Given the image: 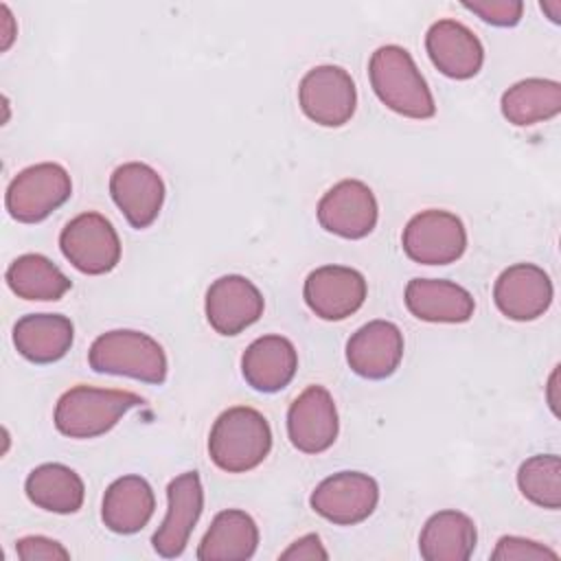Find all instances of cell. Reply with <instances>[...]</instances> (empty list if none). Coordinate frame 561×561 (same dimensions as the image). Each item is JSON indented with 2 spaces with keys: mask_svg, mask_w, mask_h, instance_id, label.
I'll use <instances>...</instances> for the list:
<instances>
[{
  "mask_svg": "<svg viewBox=\"0 0 561 561\" xmlns=\"http://www.w3.org/2000/svg\"><path fill=\"white\" fill-rule=\"evenodd\" d=\"M272 449L267 419L248 405L224 410L208 434V456L226 473L256 469Z\"/></svg>",
  "mask_w": 561,
  "mask_h": 561,
  "instance_id": "7a4b0ae2",
  "label": "cell"
},
{
  "mask_svg": "<svg viewBox=\"0 0 561 561\" xmlns=\"http://www.w3.org/2000/svg\"><path fill=\"white\" fill-rule=\"evenodd\" d=\"M259 546V526L241 508L217 513L197 546L199 561H248Z\"/></svg>",
  "mask_w": 561,
  "mask_h": 561,
  "instance_id": "603a6c76",
  "label": "cell"
},
{
  "mask_svg": "<svg viewBox=\"0 0 561 561\" xmlns=\"http://www.w3.org/2000/svg\"><path fill=\"white\" fill-rule=\"evenodd\" d=\"M110 195L131 228H149L164 204V182L145 162H125L110 175Z\"/></svg>",
  "mask_w": 561,
  "mask_h": 561,
  "instance_id": "2e32d148",
  "label": "cell"
},
{
  "mask_svg": "<svg viewBox=\"0 0 561 561\" xmlns=\"http://www.w3.org/2000/svg\"><path fill=\"white\" fill-rule=\"evenodd\" d=\"M522 495L541 506L557 511L561 506V460L554 454H539L524 460L517 469Z\"/></svg>",
  "mask_w": 561,
  "mask_h": 561,
  "instance_id": "83f0119b",
  "label": "cell"
},
{
  "mask_svg": "<svg viewBox=\"0 0 561 561\" xmlns=\"http://www.w3.org/2000/svg\"><path fill=\"white\" fill-rule=\"evenodd\" d=\"M500 110L502 116L517 127L554 118L561 112V83L541 77L522 79L502 94Z\"/></svg>",
  "mask_w": 561,
  "mask_h": 561,
  "instance_id": "484cf974",
  "label": "cell"
},
{
  "mask_svg": "<svg viewBox=\"0 0 561 561\" xmlns=\"http://www.w3.org/2000/svg\"><path fill=\"white\" fill-rule=\"evenodd\" d=\"M403 300L408 311L423 322L460 324L476 311L473 296L458 283L445 278H412L405 285Z\"/></svg>",
  "mask_w": 561,
  "mask_h": 561,
  "instance_id": "d6986e66",
  "label": "cell"
},
{
  "mask_svg": "<svg viewBox=\"0 0 561 561\" xmlns=\"http://www.w3.org/2000/svg\"><path fill=\"white\" fill-rule=\"evenodd\" d=\"M9 289L24 300H59L70 287V278L44 254H22L7 267Z\"/></svg>",
  "mask_w": 561,
  "mask_h": 561,
  "instance_id": "4316f807",
  "label": "cell"
},
{
  "mask_svg": "<svg viewBox=\"0 0 561 561\" xmlns=\"http://www.w3.org/2000/svg\"><path fill=\"white\" fill-rule=\"evenodd\" d=\"M0 11H2V50H7L15 37V20H13V13L9 11L7 4H0Z\"/></svg>",
  "mask_w": 561,
  "mask_h": 561,
  "instance_id": "d6a6232c",
  "label": "cell"
},
{
  "mask_svg": "<svg viewBox=\"0 0 561 561\" xmlns=\"http://www.w3.org/2000/svg\"><path fill=\"white\" fill-rule=\"evenodd\" d=\"M298 103L309 121L322 127H342L357 107L355 81L342 66H316L300 79Z\"/></svg>",
  "mask_w": 561,
  "mask_h": 561,
  "instance_id": "ba28073f",
  "label": "cell"
},
{
  "mask_svg": "<svg viewBox=\"0 0 561 561\" xmlns=\"http://www.w3.org/2000/svg\"><path fill=\"white\" fill-rule=\"evenodd\" d=\"M552 280L535 263H515L506 267L493 285V300L502 316L515 322H530L543 316L552 305Z\"/></svg>",
  "mask_w": 561,
  "mask_h": 561,
  "instance_id": "5bb4252c",
  "label": "cell"
},
{
  "mask_svg": "<svg viewBox=\"0 0 561 561\" xmlns=\"http://www.w3.org/2000/svg\"><path fill=\"white\" fill-rule=\"evenodd\" d=\"M340 432L337 408L324 386L305 388L287 410V436L302 454L327 451Z\"/></svg>",
  "mask_w": 561,
  "mask_h": 561,
  "instance_id": "7c38bea8",
  "label": "cell"
},
{
  "mask_svg": "<svg viewBox=\"0 0 561 561\" xmlns=\"http://www.w3.org/2000/svg\"><path fill=\"white\" fill-rule=\"evenodd\" d=\"M462 7L493 26H515L524 13V2L519 0H476L462 2Z\"/></svg>",
  "mask_w": 561,
  "mask_h": 561,
  "instance_id": "f546056e",
  "label": "cell"
},
{
  "mask_svg": "<svg viewBox=\"0 0 561 561\" xmlns=\"http://www.w3.org/2000/svg\"><path fill=\"white\" fill-rule=\"evenodd\" d=\"M72 195V180L57 162H39L22 169L7 186L4 204L20 224L44 221Z\"/></svg>",
  "mask_w": 561,
  "mask_h": 561,
  "instance_id": "5b68a950",
  "label": "cell"
},
{
  "mask_svg": "<svg viewBox=\"0 0 561 561\" xmlns=\"http://www.w3.org/2000/svg\"><path fill=\"white\" fill-rule=\"evenodd\" d=\"M366 278L346 265H322L305 278L307 307L322 320L335 322L353 316L366 300Z\"/></svg>",
  "mask_w": 561,
  "mask_h": 561,
  "instance_id": "4fadbf2b",
  "label": "cell"
},
{
  "mask_svg": "<svg viewBox=\"0 0 561 561\" xmlns=\"http://www.w3.org/2000/svg\"><path fill=\"white\" fill-rule=\"evenodd\" d=\"M156 511L151 484L140 476L116 478L103 495L101 519L116 535H134L142 530Z\"/></svg>",
  "mask_w": 561,
  "mask_h": 561,
  "instance_id": "44dd1931",
  "label": "cell"
},
{
  "mask_svg": "<svg viewBox=\"0 0 561 561\" xmlns=\"http://www.w3.org/2000/svg\"><path fill=\"white\" fill-rule=\"evenodd\" d=\"M478 541V530L467 513L447 508L434 513L421 535L419 552L425 561H467Z\"/></svg>",
  "mask_w": 561,
  "mask_h": 561,
  "instance_id": "cb8c5ba5",
  "label": "cell"
},
{
  "mask_svg": "<svg viewBox=\"0 0 561 561\" xmlns=\"http://www.w3.org/2000/svg\"><path fill=\"white\" fill-rule=\"evenodd\" d=\"M24 491L37 508L59 515L77 513L85 497L81 476L61 462H44L35 467L26 476Z\"/></svg>",
  "mask_w": 561,
  "mask_h": 561,
  "instance_id": "d4e9b609",
  "label": "cell"
},
{
  "mask_svg": "<svg viewBox=\"0 0 561 561\" xmlns=\"http://www.w3.org/2000/svg\"><path fill=\"white\" fill-rule=\"evenodd\" d=\"M559 554L533 539L517 537V535H504L497 539L491 559L493 561H543V559H557Z\"/></svg>",
  "mask_w": 561,
  "mask_h": 561,
  "instance_id": "f1b7e54d",
  "label": "cell"
},
{
  "mask_svg": "<svg viewBox=\"0 0 561 561\" xmlns=\"http://www.w3.org/2000/svg\"><path fill=\"white\" fill-rule=\"evenodd\" d=\"M541 11H548V15H550V20H552L554 24L561 22V2H559V0H546V2H541Z\"/></svg>",
  "mask_w": 561,
  "mask_h": 561,
  "instance_id": "e575fe53",
  "label": "cell"
},
{
  "mask_svg": "<svg viewBox=\"0 0 561 561\" xmlns=\"http://www.w3.org/2000/svg\"><path fill=\"white\" fill-rule=\"evenodd\" d=\"M379 502V484L362 471H337L324 478L309 497L311 508L335 526H355L373 515Z\"/></svg>",
  "mask_w": 561,
  "mask_h": 561,
  "instance_id": "9c48e42d",
  "label": "cell"
},
{
  "mask_svg": "<svg viewBox=\"0 0 561 561\" xmlns=\"http://www.w3.org/2000/svg\"><path fill=\"white\" fill-rule=\"evenodd\" d=\"M403 359V333L394 322L370 320L346 342V362L364 379L390 377Z\"/></svg>",
  "mask_w": 561,
  "mask_h": 561,
  "instance_id": "e0dca14e",
  "label": "cell"
},
{
  "mask_svg": "<svg viewBox=\"0 0 561 561\" xmlns=\"http://www.w3.org/2000/svg\"><path fill=\"white\" fill-rule=\"evenodd\" d=\"M59 248L66 261L81 274L101 276L121 261V239L112 221L94 210L72 217L59 232Z\"/></svg>",
  "mask_w": 561,
  "mask_h": 561,
  "instance_id": "8992f818",
  "label": "cell"
},
{
  "mask_svg": "<svg viewBox=\"0 0 561 561\" xmlns=\"http://www.w3.org/2000/svg\"><path fill=\"white\" fill-rule=\"evenodd\" d=\"M403 252L421 265H449L467 250V230L458 215L440 208L416 213L401 234Z\"/></svg>",
  "mask_w": 561,
  "mask_h": 561,
  "instance_id": "52a82bcc",
  "label": "cell"
},
{
  "mask_svg": "<svg viewBox=\"0 0 561 561\" xmlns=\"http://www.w3.org/2000/svg\"><path fill=\"white\" fill-rule=\"evenodd\" d=\"M15 554L22 561H68L70 552L55 539L28 535L15 541Z\"/></svg>",
  "mask_w": 561,
  "mask_h": 561,
  "instance_id": "4dcf8cb0",
  "label": "cell"
},
{
  "mask_svg": "<svg viewBox=\"0 0 561 561\" xmlns=\"http://www.w3.org/2000/svg\"><path fill=\"white\" fill-rule=\"evenodd\" d=\"M283 561H327L329 552L324 550L320 537L316 533L298 537L294 543H289L287 550L278 554Z\"/></svg>",
  "mask_w": 561,
  "mask_h": 561,
  "instance_id": "1f68e13d",
  "label": "cell"
},
{
  "mask_svg": "<svg viewBox=\"0 0 561 561\" xmlns=\"http://www.w3.org/2000/svg\"><path fill=\"white\" fill-rule=\"evenodd\" d=\"M206 320L219 335H237L252 327L265 309L259 287L239 274H226L206 291Z\"/></svg>",
  "mask_w": 561,
  "mask_h": 561,
  "instance_id": "9a60e30c",
  "label": "cell"
},
{
  "mask_svg": "<svg viewBox=\"0 0 561 561\" xmlns=\"http://www.w3.org/2000/svg\"><path fill=\"white\" fill-rule=\"evenodd\" d=\"M88 364L94 373L131 377L156 386L167 381L169 370L164 348L151 335L134 329L101 333L88 351Z\"/></svg>",
  "mask_w": 561,
  "mask_h": 561,
  "instance_id": "3957f363",
  "label": "cell"
},
{
  "mask_svg": "<svg viewBox=\"0 0 561 561\" xmlns=\"http://www.w3.org/2000/svg\"><path fill=\"white\" fill-rule=\"evenodd\" d=\"M142 397L129 390L75 386L55 405V427L68 438H96L107 434L125 412L142 405Z\"/></svg>",
  "mask_w": 561,
  "mask_h": 561,
  "instance_id": "277c9868",
  "label": "cell"
},
{
  "mask_svg": "<svg viewBox=\"0 0 561 561\" xmlns=\"http://www.w3.org/2000/svg\"><path fill=\"white\" fill-rule=\"evenodd\" d=\"M204 511V489L197 471L175 476L167 486V515L151 537L153 550L164 559L184 552L191 533Z\"/></svg>",
  "mask_w": 561,
  "mask_h": 561,
  "instance_id": "8fae6325",
  "label": "cell"
},
{
  "mask_svg": "<svg viewBox=\"0 0 561 561\" xmlns=\"http://www.w3.org/2000/svg\"><path fill=\"white\" fill-rule=\"evenodd\" d=\"M368 79L377 99L408 118H432L436 103L412 55L397 44L379 46L368 61Z\"/></svg>",
  "mask_w": 561,
  "mask_h": 561,
  "instance_id": "6da1fadb",
  "label": "cell"
},
{
  "mask_svg": "<svg viewBox=\"0 0 561 561\" xmlns=\"http://www.w3.org/2000/svg\"><path fill=\"white\" fill-rule=\"evenodd\" d=\"M298 368L296 346L283 335H261L241 355V373L259 392H278L294 379Z\"/></svg>",
  "mask_w": 561,
  "mask_h": 561,
  "instance_id": "ffe728a7",
  "label": "cell"
},
{
  "mask_svg": "<svg viewBox=\"0 0 561 561\" xmlns=\"http://www.w3.org/2000/svg\"><path fill=\"white\" fill-rule=\"evenodd\" d=\"M316 215L327 232L342 239H364L377 226L379 206L368 184L342 180L320 197Z\"/></svg>",
  "mask_w": 561,
  "mask_h": 561,
  "instance_id": "30bf717a",
  "label": "cell"
},
{
  "mask_svg": "<svg viewBox=\"0 0 561 561\" xmlns=\"http://www.w3.org/2000/svg\"><path fill=\"white\" fill-rule=\"evenodd\" d=\"M557 379H559V366H554L552 375H550V381H548V403L552 408V412L557 414Z\"/></svg>",
  "mask_w": 561,
  "mask_h": 561,
  "instance_id": "836d02e7",
  "label": "cell"
},
{
  "mask_svg": "<svg viewBox=\"0 0 561 561\" xmlns=\"http://www.w3.org/2000/svg\"><path fill=\"white\" fill-rule=\"evenodd\" d=\"M75 327L61 313H28L13 327L15 351L33 364L59 362L72 346Z\"/></svg>",
  "mask_w": 561,
  "mask_h": 561,
  "instance_id": "7402d4cb",
  "label": "cell"
},
{
  "mask_svg": "<svg viewBox=\"0 0 561 561\" xmlns=\"http://www.w3.org/2000/svg\"><path fill=\"white\" fill-rule=\"evenodd\" d=\"M425 50L432 64L449 79H471L484 64V48L478 35L458 20L434 22L425 33Z\"/></svg>",
  "mask_w": 561,
  "mask_h": 561,
  "instance_id": "ac0fdd59",
  "label": "cell"
}]
</instances>
